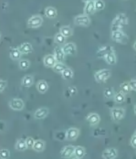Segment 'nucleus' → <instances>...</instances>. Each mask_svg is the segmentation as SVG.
Masks as SVG:
<instances>
[{
    "label": "nucleus",
    "mask_w": 136,
    "mask_h": 159,
    "mask_svg": "<svg viewBox=\"0 0 136 159\" xmlns=\"http://www.w3.org/2000/svg\"><path fill=\"white\" fill-rule=\"evenodd\" d=\"M111 75V72L109 70H101L95 73L94 79L98 83H104L110 77Z\"/></svg>",
    "instance_id": "1"
},
{
    "label": "nucleus",
    "mask_w": 136,
    "mask_h": 159,
    "mask_svg": "<svg viewBox=\"0 0 136 159\" xmlns=\"http://www.w3.org/2000/svg\"><path fill=\"white\" fill-rule=\"evenodd\" d=\"M43 23V18L39 15L33 16L30 18L28 21L29 28L35 29L40 27Z\"/></svg>",
    "instance_id": "2"
},
{
    "label": "nucleus",
    "mask_w": 136,
    "mask_h": 159,
    "mask_svg": "<svg viewBox=\"0 0 136 159\" xmlns=\"http://www.w3.org/2000/svg\"><path fill=\"white\" fill-rule=\"evenodd\" d=\"M112 39L118 43H124L127 41V35L121 30H116L112 31Z\"/></svg>",
    "instance_id": "3"
},
{
    "label": "nucleus",
    "mask_w": 136,
    "mask_h": 159,
    "mask_svg": "<svg viewBox=\"0 0 136 159\" xmlns=\"http://www.w3.org/2000/svg\"><path fill=\"white\" fill-rule=\"evenodd\" d=\"M74 23L78 26H88L91 24V20L88 16L84 14L77 16L75 18Z\"/></svg>",
    "instance_id": "4"
},
{
    "label": "nucleus",
    "mask_w": 136,
    "mask_h": 159,
    "mask_svg": "<svg viewBox=\"0 0 136 159\" xmlns=\"http://www.w3.org/2000/svg\"><path fill=\"white\" fill-rule=\"evenodd\" d=\"M24 103L23 100L20 99L14 98L10 101L9 107L15 111H21L24 108Z\"/></svg>",
    "instance_id": "5"
},
{
    "label": "nucleus",
    "mask_w": 136,
    "mask_h": 159,
    "mask_svg": "<svg viewBox=\"0 0 136 159\" xmlns=\"http://www.w3.org/2000/svg\"><path fill=\"white\" fill-rule=\"evenodd\" d=\"M64 53L66 56H74L77 52V47L72 42L67 43L62 47Z\"/></svg>",
    "instance_id": "6"
},
{
    "label": "nucleus",
    "mask_w": 136,
    "mask_h": 159,
    "mask_svg": "<svg viewBox=\"0 0 136 159\" xmlns=\"http://www.w3.org/2000/svg\"><path fill=\"white\" fill-rule=\"evenodd\" d=\"M111 115L114 120L119 121L124 117L125 110L122 108H113L111 110Z\"/></svg>",
    "instance_id": "7"
},
{
    "label": "nucleus",
    "mask_w": 136,
    "mask_h": 159,
    "mask_svg": "<svg viewBox=\"0 0 136 159\" xmlns=\"http://www.w3.org/2000/svg\"><path fill=\"white\" fill-rule=\"evenodd\" d=\"M75 149V147L73 145H69L65 146L63 148L61 152H60V156L63 158H70L71 156L74 155Z\"/></svg>",
    "instance_id": "8"
},
{
    "label": "nucleus",
    "mask_w": 136,
    "mask_h": 159,
    "mask_svg": "<svg viewBox=\"0 0 136 159\" xmlns=\"http://www.w3.org/2000/svg\"><path fill=\"white\" fill-rule=\"evenodd\" d=\"M79 135V130L77 128H70L66 131V139L68 140H76Z\"/></svg>",
    "instance_id": "9"
},
{
    "label": "nucleus",
    "mask_w": 136,
    "mask_h": 159,
    "mask_svg": "<svg viewBox=\"0 0 136 159\" xmlns=\"http://www.w3.org/2000/svg\"><path fill=\"white\" fill-rule=\"evenodd\" d=\"M117 156V151L115 148H108L103 152V157L105 159H115Z\"/></svg>",
    "instance_id": "10"
},
{
    "label": "nucleus",
    "mask_w": 136,
    "mask_h": 159,
    "mask_svg": "<svg viewBox=\"0 0 136 159\" xmlns=\"http://www.w3.org/2000/svg\"><path fill=\"white\" fill-rule=\"evenodd\" d=\"M56 62L57 61L54 55L49 54L45 56L43 59V63L45 66L49 67H53L56 64Z\"/></svg>",
    "instance_id": "11"
},
{
    "label": "nucleus",
    "mask_w": 136,
    "mask_h": 159,
    "mask_svg": "<svg viewBox=\"0 0 136 159\" xmlns=\"http://www.w3.org/2000/svg\"><path fill=\"white\" fill-rule=\"evenodd\" d=\"M86 120L91 125H95L100 122V118L96 113H90L86 116Z\"/></svg>",
    "instance_id": "12"
},
{
    "label": "nucleus",
    "mask_w": 136,
    "mask_h": 159,
    "mask_svg": "<svg viewBox=\"0 0 136 159\" xmlns=\"http://www.w3.org/2000/svg\"><path fill=\"white\" fill-rule=\"evenodd\" d=\"M65 54L64 53L62 48L60 46H56L54 48V56L56 58L57 62H62L64 59Z\"/></svg>",
    "instance_id": "13"
},
{
    "label": "nucleus",
    "mask_w": 136,
    "mask_h": 159,
    "mask_svg": "<svg viewBox=\"0 0 136 159\" xmlns=\"http://www.w3.org/2000/svg\"><path fill=\"white\" fill-rule=\"evenodd\" d=\"M49 110L45 107L40 108L34 112V118L37 119H43L49 114Z\"/></svg>",
    "instance_id": "14"
},
{
    "label": "nucleus",
    "mask_w": 136,
    "mask_h": 159,
    "mask_svg": "<svg viewBox=\"0 0 136 159\" xmlns=\"http://www.w3.org/2000/svg\"><path fill=\"white\" fill-rule=\"evenodd\" d=\"M19 48L22 54H28L33 51L32 44L29 42H24L22 43Z\"/></svg>",
    "instance_id": "15"
},
{
    "label": "nucleus",
    "mask_w": 136,
    "mask_h": 159,
    "mask_svg": "<svg viewBox=\"0 0 136 159\" xmlns=\"http://www.w3.org/2000/svg\"><path fill=\"white\" fill-rule=\"evenodd\" d=\"M96 11L94 7V1L88 2L86 3V5L84 8V14L87 16H90L93 14Z\"/></svg>",
    "instance_id": "16"
},
{
    "label": "nucleus",
    "mask_w": 136,
    "mask_h": 159,
    "mask_svg": "<svg viewBox=\"0 0 136 159\" xmlns=\"http://www.w3.org/2000/svg\"><path fill=\"white\" fill-rule=\"evenodd\" d=\"M104 58L108 65H115L117 62L116 56L114 52H109L105 56Z\"/></svg>",
    "instance_id": "17"
},
{
    "label": "nucleus",
    "mask_w": 136,
    "mask_h": 159,
    "mask_svg": "<svg viewBox=\"0 0 136 159\" xmlns=\"http://www.w3.org/2000/svg\"><path fill=\"white\" fill-rule=\"evenodd\" d=\"M45 14L46 17L50 19H54L57 16V11L54 7H49L46 8Z\"/></svg>",
    "instance_id": "18"
},
{
    "label": "nucleus",
    "mask_w": 136,
    "mask_h": 159,
    "mask_svg": "<svg viewBox=\"0 0 136 159\" xmlns=\"http://www.w3.org/2000/svg\"><path fill=\"white\" fill-rule=\"evenodd\" d=\"M111 52H114L113 48L109 46H105L102 47L99 50L97 54L99 57L104 58V57L106 54Z\"/></svg>",
    "instance_id": "19"
},
{
    "label": "nucleus",
    "mask_w": 136,
    "mask_h": 159,
    "mask_svg": "<svg viewBox=\"0 0 136 159\" xmlns=\"http://www.w3.org/2000/svg\"><path fill=\"white\" fill-rule=\"evenodd\" d=\"M60 33L66 38H68L73 34V30L69 26H63L60 29Z\"/></svg>",
    "instance_id": "20"
},
{
    "label": "nucleus",
    "mask_w": 136,
    "mask_h": 159,
    "mask_svg": "<svg viewBox=\"0 0 136 159\" xmlns=\"http://www.w3.org/2000/svg\"><path fill=\"white\" fill-rule=\"evenodd\" d=\"M22 54L20 50V48H13L10 50V57L11 59L15 61L21 58V55Z\"/></svg>",
    "instance_id": "21"
},
{
    "label": "nucleus",
    "mask_w": 136,
    "mask_h": 159,
    "mask_svg": "<svg viewBox=\"0 0 136 159\" xmlns=\"http://www.w3.org/2000/svg\"><path fill=\"white\" fill-rule=\"evenodd\" d=\"M48 84L45 80H39L37 84V89L39 93H45L48 90Z\"/></svg>",
    "instance_id": "22"
},
{
    "label": "nucleus",
    "mask_w": 136,
    "mask_h": 159,
    "mask_svg": "<svg viewBox=\"0 0 136 159\" xmlns=\"http://www.w3.org/2000/svg\"><path fill=\"white\" fill-rule=\"evenodd\" d=\"M45 142L41 140H35L32 148L37 152H42L45 149Z\"/></svg>",
    "instance_id": "23"
},
{
    "label": "nucleus",
    "mask_w": 136,
    "mask_h": 159,
    "mask_svg": "<svg viewBox=\"0 0 136 159\" xmlns=\"http://www.w3.org/2000/svg\"><path fill=\"white\" fill-rule=\"evenodd\" d=\"M74 155L77 159H81L86 155V149L83 147L77 146L75 147Z\"/></svg>",
    "instance_id": "24"
},
{
    "label": "nucleus",
    "mask_w": 136,
    "mask_h": 159,
    "mask_svg": "<svg viewBox=\"0 0 136 159\" xmlns=\"http://www.w3.org/2000/svg\"><path fill=\"white\" fill-rule=\"evenodd\" d=\"M22 85L25 87H30L33 84V78L31 75L24 76L21 80Z\"/></svg>",
    "instance_id": "25"
},
{
    "label": "nucleus",
    "mask_w": 136,
    "mask_h": 159,
    "mask_svg": "<svg viewBox=\"0 0 136 159\" xmlns=\"http://www.w3.org/2000/svg\"><path fill=\"white\" fill-rule=\"evenodd\" d=\"M28 148V146L26 145V140L23 139H20L18 140L15 146V149L19 151H24L26 149Z\"/></svg>",
    "instance_id": "26"
},
{
    "label": "nucleus",
    "mask_w": 136,
    "mask_h": 159,
    "mask_svg": "<svg viewBox=\"0 0 136 159\" xmlns=\"http://www.w3.org/2000/svg\"><path fill=\"white\" fill-rule=\"evenodd\" d=\"M125 93L121 91H119L117 93H116L114 96V99L116 102L118 103H121L125 101Z\"/></svg>",
    "instance_id": "27"
},
{
    "label": "nucleus",
    "mask_w": 136,
    "mask_h": 159,
    "mask_svg": "<svg viewBox=\"0 0 136 159\" xmlns=\"http://www.w3.org/2000/svg\"><path fill=\"white\" fill-rule=\"evenodd\" d=\"M62 75L63 79L66 80H71L73 77V71H72V70L67 67L66 69L64 70L62 73Z\"/></svg>",
    "instance_id": "28"
},
{
    "label": "nucleus",
    "mask_w": 136,
    "mask_h": 159,
    "mask_svg": "<svg viewBox=\"0 0 136 159\" xmlns=\"http://www.w3.org/2000/svg\"><path fill=\"white\" fill-rule=\"evenodd\" d=\"M52 68L56 73H62L64 70L66 69L67 67L62 62H56Z\"/></svg>",
    "instance_id": "29"
},
{
    "label": "nucleus",
    "mask_w": 136,
    "mask_h": 159,
    "mask_svg": "<svg viewBox=\"0 0 136 159\" xmlns=\"http://www.w3.org/2000/svg\"><path fill=\"white\" fill-rule=\"evenodd\" d=\"M66 37L60 33H57L54 37V41L59 45H63L66 42Z\"/></svg>",
    "instance_id": "30"
},
{
    "label": "nucleus",
    "mask_w": 136,
    "mask_h": 159,
    "mask_svg": "<svg viewBox=\"0 0 136 159\" xmlns=\"http://www.w3.org/2000/svg\"><path fill=\"white\" fill-rule=\"evenodd\" d=\"M120 89H121V91L125 94L129 93L132 90L129 82H124L121 83L120 84Z\"/></svg>",
    "instance_id": "31"
},
{
    "label": "nucleus",
    "mask_w": 136,
    "mask_h": 159,
    "mask_svg": "<svg viewBox=\"0 0 136 159\" xmlns=\"http://www.w3.org/2000/svg\"><path fill=\"white\" fill-rule=\"evenodd\" d=\"M96 11H102L104 9L105 2L103 0H96L94 1Z\"/></svg>",
    "instance_id": "32"
},
{
    "label": "nucleus",
    "mask_w": 136,
    "mask_h": 159,
    "mask_svg": "<svg viewBox=\"0 0 136 159\" xmlns=\"http://www.w3.org/2000/svg\"><path fill=\"white\" fill-rule=\"evenodd\" d=\"M30 63L27 59H22L19 63V66L22 70H27L29 67Z\"/></svg>",
    "instance_id": "33"
},
{
    "label": "nucleus",
    "mask_w": 136,
    "mask_h": 159,
    "mask_svg": "<svg viewBox=\"0 0 136 159\" xmlns=\"http://www.w3.org/2000/svg\"><path fill=\"white\" fill-rule=\"evenodd\" d=\"M104 95L106 98H111L115 96L114 91L111 87H108L105 89L104 91Z\"/></svg>",
    "instance_id": "34"
},
{
    "label": "nucleus",
    "mask_w": 136,
    "mask_h": 159,
    "mask_svg": "<svg viewBox=\"0 0 136 159\" xmlns=\"http://www.w3.org/2000/svg\"><path fill=\"white\" fill-rule=\"evenodd\" d=\"M55 136L58 140L62 142L64 139H66V132H58Z\"/></svg>",
    "instance_id": "35"
},
{
    "label": "nucleus",
    "mask_w": 136,
    "mask_h": 159,
    "mask_svg": "<svg viewBox=\"0 0 136 159\" xmlns=\"http://www.w3.org/2000/svg\"><path fill=\"white\" fill-rule=\"evenodd\" d=\"M10 156V152L8 149H2L0 151V157L1 159L9 158Z\"/></svg>",
    "instance_id": "36"
},
{
    "label": "nucleus",
    "mask_w": 136,
    "mask_h": 159,
    "mask_svg": "<svg viewBox=\"0 0 136 159\" xmlns=\"http://www.w3.org/2000/svg\"><path fill=\"white\" fill-rule=\"evenodd\" d=\"M26 145L28 146V148H32L34 143H35V140L32 137H29L26 139Z\"/></svg>",
    "instance_id": "37"
},
{
    "label": "nucleus",
    "mask_w": 136,
    "mask_h": 159,
    "mask_svg": "<svg viewBox=\"0 0 136 159\" xmlns=\"http://www.w3.org/2000/svg\"><path fill=\"white\" fill-rule=\"evenodd\" d=\"M7 85V82L6 80H0V92L2 93L4 89H5V87Z\"/></svg>",
    "instance_id": "38"
},
{
    "label": "nucleus",
    "mask_w": 136,
    "mask_h": 159,
    "mask_svg": "<svg viewBox=\"0 0 136 159\" xmlns=\"http://www.w3.org/2000/svg\"><path fill=\"white\" fill-rule=\"evenodd\" d=\"M68 93H69L70 96H73L77 93V89L75 87H71L68 89Z\"/></svg>",
    "instance_id": "39"
},
{
    "label": "nucleus",
    "mask_w": 136,
    "mask_h": 159,
    "mask_svg": "<svg viewBox=\"0 0 136 159\" xmlns=\"http://www.w3.org/2000/svg\"><path fill=\"white\" fill-rule=\"evenodd\" d=\"M129 83L132 90L136 91V80H131Z\"/></svg>",
    "instance_id": "40"
},
{
    "label": "nucleus",
    "mask_w": 136,
    "mask_h": 159,
    "mask_svg": "<svg viewBox=\"0 0 136 159\" xmlns=\"http://www.w3.org/2000/svg\"><path fill=\"white\" fill-rule=\"evenodd\" d=\"M130 144L133 148H136V136L133 135L130 140Z\"/></svg>",
    "instance_id": "41"
},
{
    "label": "nucleus",
    "mask_w": 136,
    "mask_h": 159,
    "mask_svg": "<svg viewBox=\"0 0 136 159\" xmlns=\"http://www.w3.org/2000/svg\"><path fill=\"white\" fill-rule=\"evenodd\" d=\"M95 1L96 0H82V1L85 3H87L88 2H91V1Z\"/></svg>",
    "instance_id": "42"
},
{
    "label": "nucleus",
    "mask_w": 136,
    "mask_h": 159,
    "mask_svg": "<svg viewBox=\"0 0 136 159\" xmlns=\"http://www.w3.org/2000/svg\"><path fill=\"white\" fill-rule=\"evenodd\" d=\"M133 48H134V49L136 50V41L134 42V45H133Z\"/></svg>",
    "instance_id": "43"
},
{
    "label": "nucleus",
    "mask_w": 136,
    "mask_h": 159,
    "mask_svg": "<svg viewBox=\"0 0 136 159\" xmlns=\"http://www.w3.org/2000/svg\"><path fill=\"white\" fill-rule=\"evenodd\" d=\"M134 114L136 115V105H135V106H134Z\"/></svg>",
    "instance_id": "44"
},
{
    "label": "nucleus",
    "mask_w": 136,
    "mask_h": 159,
    "mask_svg": "<svg viewBox=\"0 0 136 159\" xmlns=\"http://www.w3.org/2000/svg\"><path fill=\"white\" fill-rule=\"evenodd\" d=\"M134 135H135V136H136V131H135V133H134Z\"/></svg>",
    "instance_id": "45"
}]
</instances>
